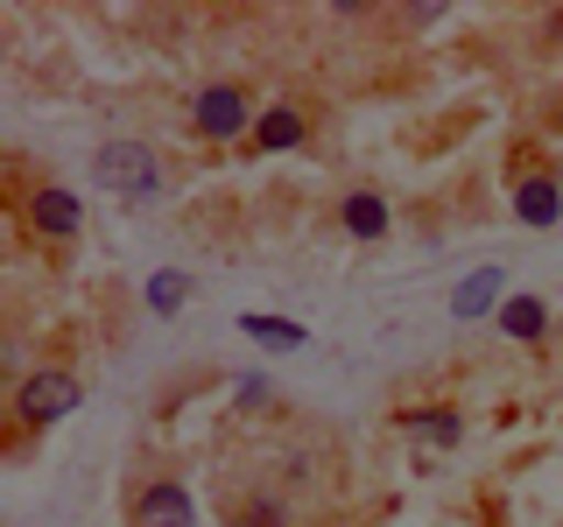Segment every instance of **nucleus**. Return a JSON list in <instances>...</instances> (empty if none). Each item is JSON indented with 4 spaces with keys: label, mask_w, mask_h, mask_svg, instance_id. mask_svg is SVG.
Returning <instances> with one entry per match:
<instances>
[{
    "label": "nucleus",
    "mask_w": 563,
    "mask_h": 527,
    "mask_svg": "<svg viewBox=\"0 0 563 527\" xmlns=\"http://www.w3.org/2000/svg\"><path fill=\"white\" fill-rule=\"evenodd\" d=\"M78 401H85L78 373L35 366V373H22V386H14V429H57L64 415H78Z\"/></svg>",
    "instance_id": "obj_1"
},
{
    "label": "nucleus",
    "mask_w": 563,
    "mask_h": 527,
    "mask_svg": "<svg viewBox=\"0 0 563 527\" xmlns=\"http://www.w3.org/2000/svg\"><path fill=\"white\" fill-rule=\"evenodd\" d=\"M92 176H99L106 198H128V204L163 190V162H155L148 141H106V148L92 155Z\"/></svg>",
    "instance_id": "obj_2"
},
{
    "label": "nucleus",
    "mask_w": 563,
    "mask_h": 527,
    "mask_svg": "<svg viewBox=\"0 0 563 527\" xmlns=\"http://www.w3.org/2000/svg\"><path fill=\"white\" fill-rule=\"evenodd\" d=\"M254 120H261V105L246 99V85H205L190 99V127L205 141H254Z\"/></svg>",
    "instance_id": "obj_3"
},
{
    "label": "nucleus",
    "mask_w": 563,
    "mask_h": 527,
    "mask_svg": "<svg viewBox=\"0 0 563 527\" xmlns=\"http://www.w3.org/2000/svg\"><path fill=\"white\" fill-rule=\"evenodd\" d=\"M22 218L43 239H57V246H70V239L85 233V204H78V190H64V183H35L29 204H22Z\"/></svg>",
    "instance_id": "obj_4"
},
{
    "label": "nucleus",
    "mask_w": 563,
    "mask_h": 527,
    "mask_svg": "<svg viewBox=\"0 0 563 527\" xmlns=\"http://www.w3.org/2000/svg\"><path fill=\"white\" fill-rule=\"evenodd\" d=\"M507 198H515V218L528 225V233H550V225H563V176L556 169H521Z\"/></svg>",
    "instance_id": "obj_5"
},
{
    "label": "nucleus",
    "mask_w": 563,
    "mask_h": 527,
    "mask_svg": "<svg viewBox=\"0 0 563 527\" xmlns=\"http://www.w3.org/2000/svg\"><path fill=\"white\" fill-rule=\"evenodd\" d=\"M134 527H198V500L176 479H148L134 492Z\"/></svg>",
    "instance_id": "obj_6"
},
{
    "label": "nucleus",
    "mask_w": 563,
    "mask_h": 527,
    "mask_svg": "<svg viewBox=\"0 0 563 527\" xmlns=\"http://www.w3.org/2000/svg\"><path fill=\"white\" fill-rule=\"evenodd\" d=\"M500 303H507V268H472L451 295V316L457 324H479V316H500Z\"/></svg>",
    "instance_id": "obj_7"
},
{
    "label": "nucleus",
    "mask_w": 563,
    "mask_h": 527,
    "mask_svg": "<svg viewBox=\"0 0 563 527\" xmlns=\"http://www.w3.org/2000/svg\"><path fill=\"white\" fill-rule=\"evenodd\" d=\"M395 429L416 436V444H430V450H457V444H465V415H457V408H395Z\"/></svg>",
    "instance_id": "obj_8"
},
{
    "label": "nucleus",
    "mask_w": 563,
    "mask_h": 527,
    "mask_svg": "<svg viewBox=\"0 0 563 527\" xmlns=\"http://www.w3.org/2000/svg\"><path fill=\"white\" fill-rule=\"evenodd\" d=\"M339 225H345V239H387L395 211H387L380 190H345V198H339Z\"/></svg>",
    "instance_id": "obj_9"
},
{
    "label": "nucleus",
    "mask_w": 563,
    "mask_h": 527,
    "mask_svg": "<svg viewBox=\"0 0 563 527\" xmlns=\"http://www.w3.org/2000/svg\"><path fill=\"white\" fill-rule=\"evenodd\" d=\"M493 324H500L515 345H542V338H550V303H542V295H507Z\"/></svg>",
    "instance_id": "obj_10"
},
{
    "label": "nucleus",
    "mask_w": 563,
    "mask_h": 527,
    "mask_svg": "<svg viewBox=\"0 0 563 527\" xmlns=\"http://www.w3.org/2000/svg\"><path fill=\"white\" fill-rule=\"evenodd\" d=\"M303 134H310L303 105H261V120H254V148H261V155H282V148H296Z\"/></svg>",
    "instance_id": "obj_11"
},
{
    "label": "nucleus",
    "mask_w": 563,
    "mask_h": 527,
    "mask_svg": "<svg viewBox=\"0 0 563 527\" xmlns=\"http://www.w3.org/2000/svg\"><path fill=\"white\" fill-rule=\"evenodd\" d=\"M240 330H246L261 351H303V345H310V330L296 324V316H268V310H246Z\"/></svg>",
    "instance_id": "obj_12"
},
{
    "label": "nucleus",
    "mask_w": 563,
    "mask_h": 527,
    "mask_svg": "<svg viewBox=\"0 0 563 527\" xmlns=\"http://www.w3.org/2000/svg\"><path fill=\"white\" fill-rule=\"evenodd\" d=\"M184 303H190V274H176V268L148 274V310H155V316H176Z\"/></svg>",
    "instance_id": "obj_13"
},
{
    "label": "nucleus",
    "mask_w": 563,
    "mask_h": 527,
    "mask_svg": "<svg viewBox=\"0 0 563 527\" xmlns=\"http://www.w3.org/2000/svg\"><path fill=\"white\" fill-rule=\"evenodd\" d=\"M225 386H233V401H240V408H268V401H275V386L261 380V373H233Z\"/></svg>",
    "instance_id": "obj_14"
},
{
    "label": "nucleus",
    "mask_w": 563,
    "mask_h": 527,
    "mask_svg": "<svg viewBox=\"0 0 563 527\" xmlns=\"http://www.w3.org/2000/svg\"><path fill=\"white\" fill-rule=\"evenodd\" d=\"M240 527H289V514L268 506V500H254V506H240Z\"/></svg>",
    "instance_id": "obj_15"
}]
</instances>
